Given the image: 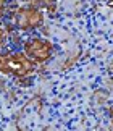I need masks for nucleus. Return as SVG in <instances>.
Returning a JSON list of instances; mask_svg holds the SVG:
<instances>
[{
  "mask_svg": "<svg viewBox=\"0 0 113 131\" xmlns=\"http://www.w3.org/2000/svg\"><path fill=\"white\" fill-rule=\"evenodd\" d=\"M23 52L36 65L45 63L53 55V44L44 37H29L23 45Z\"/></svg>",
  "mask_w": 113,
  "mask_h": 131,
  "instance_id": "3",
  "label": "nucleus"
},
{
  "mask_svg": "<svg viewBox=\"0 0 113 131\" xmlns=\"http://www.w3.org/2000/svg\"><path fill=\"white\" fill-rule=\"evenodd\" d=\"M5 13H7V0H0V18H3Z\"/></svg>",
  "mask_w": 113,
  "mask_h": 131,
  "instance_id": "5",
  "label": "nucleus"
},
{
  "mask_svg": "<svg viewBox=\"0 0 113 131\" xmlns=\"http://www.w3.org/2000/svg\"><path fill=\"white\" fill-rule=\"evenodd\" d=\"M0 71L15 78H26L36 71V63L28 58L24 52L0 53Z\"/></svg>",
  "mask_w": 113,
  "mask_h": 131,
  "instance_id": "1",
  "label": "nucleus"
},
{
  "mask_svg": "<svg viewBox=\"0 0 113 131\" xmlns=\"http://www.w3.org/2000/svg\"><path fill=\"white\" fill-rule=\"evenodd\" d=\"M107 113H108V118H110V122H111V125H113V104L108 107V110H107Z\"/></svg>",
  "mask_w": 113,
  "mask_h": 131,
  "instance_id": "6",
  "label": "nucleus"
},
{
  "mask_svg": "<svg viewBox=\"0 0 113 131\" xmlns=\"http://www.w3.org/2000/svg\"><path fill=\"white\" fill-rule=\"evenodd\" d=\"M5 44H7V32H5V29L0 28V50L3 49Z\"/></svg>",
  "mask_w": 113,
  "mask_h": 131,
  "instance_id": "4",
  "label": "nucleus"
},
{
  "mask_svg": "<svg viewBox=\"0 0 113 131\" xmlns=\"http://www.w3.org/2000/svg\"><path fill=\"white\" fill-rule=\"evenodd\" d=\"M45 15L40 8L29 5V7H21L18 8L13 15V23L15 26L21 31H32L37 29L44 24Z\"/></svg>",
  "mask_w": 113,
  "mask_h": 131,
  "instance_id": "2",
  "label": "nucleus"
}]
</instances>
